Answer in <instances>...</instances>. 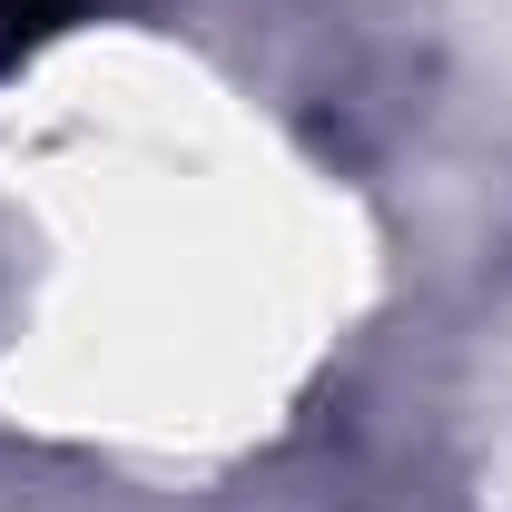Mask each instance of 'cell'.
<instances>
[{"mask_svg":"<svg viewBox=\"0 0 512 512\" xmlns=\"http://www.w3.org/2000/svg\"><path fill=\"white\" fill-rule=\"evenodd\" d=\"M79 0H0V50H20V40H40L50 20H69Z\"/></svg>","mask_w":512,"mask_h":512,"instance_id":"1","label":"cell"}]
</instances>
